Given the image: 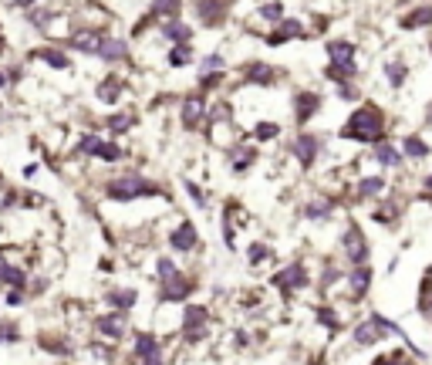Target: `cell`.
Masks as SVG:
<instances>
[{
	"instance_id": "6da1fadb",
	"label": "cell",
	"mask_w": 432,
	"mask_h": 365,
	"mask_svg": "<svg viewBox=\"0 0 432 365\" xmlns=\"http://www.w3.org/2000/svg\"><path fill=\"white\" fill-rule=\"evenodd\" d=\"M105 197L112 200H139V197H162V186L142 179V176H118V179H109L105 183Z\"/></svg>"
},
{
	"instance_id": "7a4b0ae2",
	"label": "cell",
	"mask_w": 432,
	"mask_h": 365,
	"mask_svg": "<svg viewBox=\"0 0 432 365\" xmlns=\"http://www.w3.org/2000/svg\"><path fill=\"white\" fill-rule=\"evenodd\" d=\"M345 135H352V139H365V142L378 139V135H382V112L372 109V105L358 109L352 119H348V125H345Z\"/></svg>"
},
{
	"instance_id": "3957f363",
	"label": "cell",
	"mask_w": 432,
	"mask_h": 365,
	"mask_svg": "<svg viewBox=\"0 0 432 365\" xmlns=\"http://www.w3.org/2000/svg\"><path fill=\"white\" fill-rule=\"evenodd\" d=\"M206 322H209V311L203 305H190L183 311V328H186V342H203L206 338Z\"/></svg>"
},
{
	"instance_id": "277c9868",
	"label": "cell",
	"mask_w": 432,
	"mask_h": 365,
	"mask_svg": "<svg viewBox=\"0 0 432 365\" xmlns=\"http://www.w3.org/2000/svg\"><path fill=\"white\" fill-rule=\"evenodd\" d=\"M132 355H135L139 362H149V365L162 362V342H159L156 335H135V349H132Z\"/></svg>"
},
{
	"instance_id": "5b68a950",
	"label": "cell",
	"mask_w": 432,
	"mask_h": 365,
	"mask_svg": "<svg viewBox=\"0 0 432 365\" xmlns=\"http://www.w3.org/2000/svg\"><path fill=\"white\" fill-rule=\"evenodd\" d=\"M328 54H331V65H334V71H341V75H352V71H354V47H352V44H345V41H334V44L328 47Z\"/></svg>"
},
{
	"instance_id": "8992f818",
	"label": "cell",
	"mask_w": 432,
	"mask_h": 365,
	"mask_svg": "<svg viewBox=\"0 0 432 365\" xmlns=\"http://www.w3.org/2000/svg\"><path fill=\"white\" fill-rule=\"evenodd\" d=\"M169 243L176 247V250H183V254H190V250H196V243H199V234H196V227L190 223V220H183L172 234H169Z\"/></svg>"
},
{
	"instance_id": "52a82bcc",
	"label": "cell",
	"mask_w": 432,
	"mask_h": 365,
	"mask_svg": "<svg viewBox=\"0 0 432 365\" xmlns=\"http://www.w3.org/2000/svg\"><path fill=\"white\" fill-rule=\"evenodd\" d=\"M98 331L105 335V338H112V342H118L125 331H128V324H125V311L118 308L115 315H102L98 318Z\"/></svg>"
},
{
	"instance_id": "ba28073f",
	"label": "cell",
	"mask_w": 432,
	"mask_h": 365,
	"mask_svg": "<svg viewBox=\"0 0 432 365\" xmlns=\"http://www.w3.org/2000/svg\"><path fill=\"white\" fill-rule=\"evenodd\" d=\"M190 287H193L190 278L179 271V274H172V278H166V281H162V298H166V301H183V298L190 294Z\"/></svg>"
},
{
	"instance_id": "9c48e42d",
	"label": "cell",
	"mask_w": 432,
	"mask_h": 365,
	"mask_svg": "<svg viewBox=\"0 0 432 365\" xmlns=\"http://www.w3.org/2000/svg\"><path fill=\"white\" fill-rule=\"evenodd\" d=\"M274 284L280 287V291H294V287H304V284H308V274H304V267H301V264H291L287 271H280V274H277Z\"/></svg>"
},
{
	"instance_id": "30bf717a",
	"label": "cell",
	"mask_w": 432,
	"mask_h": 365,
	"mask_svg": "<svg viewBox=\"0 0 432 365\" xmlns=\"http://www.w3.org/2000/svg\"><path fill=\"white\" fill-rule=\"evenodd\" d=\"M102 34L98 31H91V27H84V31H75L71 34V47H78L84 54H98V47H102Z\"/></svg>"
},
{
	"instance_id": "8fae6325",
	"label": "cell",
	"mask_w": 432,
	"mask_h": 365,
	"mask_svg": "<svg viewBox=\"0 0 432 365\" xmlns=\"http://www.w3.org/2000/svg\"><path fill=\"white\" fill-rule=\"evenodd\" d=\"M162 38L172 41V44H183V41L193 38V27H190V24H183V21H176V17H169V21L162 24Z\"/></svg>"
},
{
	"instance_id": "7c38bea8",
	"label": "cell",
	"mask_w": 432,
	"mask_h": 365,
	"mask_svg": "<svg viewBox=\"0 0 432 365\" xmlns=\"http://www.w3.org/2000/svg\"><path fill=\"white\" fill-rule=\"evenodd\" d=\"M382 328H385L382 318H372V322H365L358 331H354V338H358L361 345H375V342H378V335H382Z\"/></svg>"
},
{
	"instance_id": "4fadbf2b",
	"label": "cell",
	"mask_w": 432,
	"mask_h": 365,
	"mask_svg": "<svg viewBox=\"0 0 432 365\" xmlns=\"http://www.w3.org/2000/svg\"><path fill=\"white\" fill-rule=\"evenodd\" d=\"M98 54H102L105 61H122V58L128 54V47H125V41L105 38V41H102V47H98Z\"/></svg>"
},
{
	"instance_id": "5bb4252c",
	"label": "cell",
	"mask_w": 432,
	"mask_h": 365,
	"mask_svg": "<svg viewBox=\"0 0 432 365\" xmlns=\"http://www.w3.org/2000/svg\"><path fill=\"white\" fill-rule=\"evenodd\" d=\"M196 10L203 24H216V17H223V0H199Z\"/></svg>"
},
{
	"instance_id": "9a60e30c",
	"label": "cell",
	"mask_w": 432,
	"mask_h": 365,
	"mask_svg": "<svg viewBox=\"0 0 432 365\" xmlns=\"http://www.w3.org/2000/svg\"><path fill=\"white\" fill-rule=\"evenodd\" d=\"M203 112H206V105H203L199 95L186 98V102H183V125H196V122L203 119Z\"/></svg>"
},
{
	"instance_id": "2e32d148",
	"label": "cell",
	"mask_w": 432,
	"mask_h": 365,
	"mask_svg": "<svg viewBox=\"0 0 432 365\" xmlns=\"http://www.w3.org/2000/svg\"><path fill=\"white\" fill-rule=\"evenodd\" d=\"M294 153H297V159L304 162V166H311V159H315V153H317V139H311V135H297Z\"/></svg>"
},
{
	"instance_id": "e0dca14e",
	"label": "cell",
	"mask_w": 432,
	"mask_h": 365,
	"mask_svg": "<svg viewBox=\"0 0 432 365\" xmlns=\"http://www.w3.org/2000/svg\"><path fill=\"white\" fill-rule=\"evenodd\" d=\"M169 65H172V68L193 65V47H190V41H183V44H176V47L169 51Z\"/></svg>"
},
{
	"instance_id": "ac0fdd59",
	"label": "cell",
	"mask_w": 432,
	"mask_h": 365,
	"mask_svg": "<svg viewBox=\"0 0 432 365\" xmlns=\"http://www.w3.org/2000/svg\"><path fill=\"white\" fill-rule=\"evenodd\" d=\"M135 301H139V294H135L132 287H118V291L109 294V305H115V308H122V311L135 308Z\"/></svg>"
},
{
	"instance_id": "d6986e66",
	"label": "cell",
	"mask_w": 432,
	"mask_h": 365,
	"mask_svg": "<svg viewBox=\"0 0 432 365\" xmlns=\"http://www.w3.org/2000/svg\"><path fill=\"white\" fill-rule=\"evenodd\" d=\"M34 58L47 61L51 68H68V65H71V61H68V54H65V51H58V47H41V51H34Z\"/></svg>"
},
{
	"instance_id": "ffe728a7",
	"label": "cell",
	"mask_w": 432,
	"mask_h": 365,
	"mask_svg": "<svg viewBox=\"0 0 432 365\" xmlns=\"http://www.w3.org/2000/svg\"><path fill=\"white\" fill-rule=\"evenodd\" d=\"M317 95H311V91H304V95H297V122H308L311 115L317 112Z\"/></svg>"
},
{
	"instance_id": "44dd1931",
	"label": "cell",
	"mask_w": 432,
	"mask_h": 365,
	"mask_svg": "<svg viewBox=\"0 0 432 365\" xmlns=\"http://www.w3.org/2000/svg\"><path fill=\"white\" fill-rule=\"evenodd\" d=\"M0 284H7V287H24V284H27V274H24L21 267H14V264H3V267H0Z\"/></svg>"
},
{
	"instance_id": "7402d4cb",
	"label": "cell",
	"mask_w": 432,
	"mask_h": 365,
	"mask_svg": "<svg viewBox=\"0 0 432 365\" xmlns=\"http://www.w3.org/2000/svg\"><path fill=\"white\" fill-rule=\"evenodd\" d=\"M118 95H122V81L118 78H109L98 85V102H105V105H115Z\"/></svg>"
},
{
	"instance_id": "603a6c76",
	"label": "cell",
	"mask_w": 432,
	"mask_h": 365,
	"mask_svg": "<svg viewBox=\"0 0 432 365\" xmlns=\"http://www.w3.org/2000/svg\"><path fill=\"white\" fill-rule=\"evenodd\" d=\"M345 250H348L352 261H365V243L358 237V230H348V234H345Z\"/></svg>"
},
{
	"instance_id": "cb8c5ba5",
	"label": "cell",
	"mask_w": 432,
	"mask_h": 365,
	"mask_svg": "<svg viewBox=\"0 0 432 365\" xmlns=\"http://www.w3.org/2000/svg\"><path fill=\"white\" fill-rule=\"evenodd\" d=\"M247 75H250L253 85H271V81H274V68H267V65H250Z\"/></svg>"
},
{
	"instance_id": "d4e9b609",
	"label": "cell",
	"mask_w": 432,
	"mask_h": 365,
	"mask_svg": "<svg viewBox=\"0 0 432 365\" xmlns=\"http://www.w3.org/2000/svg\"><path fill=\"white\" fill-rule=\"evenodd\" d=\"M179 3H183V0H156V3H152V14H156V17H176V14H179Z\"/></svg>"
},
{
	"instance_id": "484cf974",
	"label": "cell",
	"mask_w": 432,
	"mask_h": 365,
	"mask_svg": "<svg viewBox=\"0 0 432 365\" xmlns=\"http://www.w3.org/2000/svg\"><path fill=\"white\" fill-rule=\"evenodd\" d=\"M280 24H284V27H280L274 38H271V44H280V41L297 38V34H301V24H297V21H280Z\"/></svg>"
},
{
	"instance_id": "4316f807",
	"label": "cell",
	"mask_w": 432,
	"mask_h": 365,
	"mask_svg": "<svg viewBox=\"0 0 432 365\" xmlns=\"http://www.w3.org/2000/svg\"><path fill=\"white\" fill-rule=\"evenodd\" d=\"M135 125V115L132 112H122V115H109V132H125Z\"/></svg>"
},
{
	"instance_id": "83f0119b",
	"label": "cell",
	"mask_w": 432,
	"mask_h": 365,
	"mask_svg": "<svg viewBox=\"0 0 432 365\" xmlns=\"http://www.w3.org/2000/svg\"><path fill=\"white\" fill-rule=\"evenodd\" d=\"M98 149H102V139H98L95 132H88V135L81 139V146H78V156H98Z\"/></svg>"
},
{
	"instance_id": "f1b7e54d",
	"label": "cell",
	"mask_w": 432,
	"mask_h": 365,
	"mask_svg": "<svg viewBox=\"0 0 432 365\" xmlns=\"http://www.w3.org/2000/svg\"><path fill=\"white\" fill-rule=\"evenodd\" d=\"M156 274H159V281H166V278L179 274V267H176V261H169V257H159V261H156Z\"/></svg>"
},
{
	"instance_id": "f546056e",
	"label": "cell",
	"mask_w": 432,
	"mask_h": 365,
	"mask_svg": "<svg viewBox=\"0 0 432 365\" xmlns=\"http://www.w3.org/2000/svg\"><path fill=\"white\" fill-rule=\"evenodd\" d=\"M368 281H372V271H368V267H358V271L352 274V291L354 294H361V291L368 287Z\"/></svg>"
},
{
	"instance_id": "4dcf8cb0",
	"label": "cell",
	"mask_w": 432,
	"mask_h": 365,
	"mask_svg": "<svg viewBox=\"0 0 432 365\" xmlns=\"http://www.w3.org/2000/svg\"><path fill=\"white\" fill-rule=\"evenodd\" d=\"M98 159H102V162H118V159H122V149H118L115 142H102Z\"/></svg>"
},
{
	"instance_id": "1f68e13d",
	"label": "cell",
	"mask_w": 432,
	"mask_h": 365,
	"mask_svg": "<svg viewBox=\"0 0 432 365\" xmlns=\"http://www.w3.org/2000/svg\"><path fill=\"white\" fill-rule=\"evenodd\" d=\"M432 21V7H422V10H416L409 21H405V27H422V24H429Z\"/></svg>"
},
{
	"instance_id": "d6a6232c",
	"label": "cell",
	"mask_w": 432,
	"mask_h": 365,
	"mask_svg": "<svg viewBox=\"0 0 432 365\" xmlns=\"http://www.w3.org/2000/svg\"><path fill=\"white\" fill-rule=\"evenodd\" d=\"M378 162H382V166H395V162H398V153H395L392 146H378Z\"/></svg>"
},
{
	"instance_id": "836d02e7",
	"label": "cell",
	"mask_w": 432,
	"mask_h": 365,
	"mask_svg": "<svg viewBox=\"0 0 432 365\" xmlns=\"http://www.w3.org/2000/svg\"><path fill=\"white\" fill-rule=\"evenodd\" d=\"M405 153H409V156H416V159H419V156H426V153H429V149H426V142H419V139H409V142H405Z\"/></svg>"
},
{
	"instance_id": "e575fe53",
	"label": "cell",
	"mask_w": 432,
	"mask_h": 365,
	"mask_svg": "<svg viewBox=\"0 0 432 365\" xmlns=\"http://www.w3.org/2000/svg\"><path fill=\"white\" fill-rule=\"evenodd\" d=\"M382 186H385L382 179H365V183H361V193H365V197H378Z\"/></svg>"
},
{
	"instance_id": "d590c367",
	"label": "cell",
	"mask_w": 432,
	"mask_h": 365,
	"mask_svg": "<svg viewBox=\"0 0 432 365\" xmlns=\"http://www.w3.org/2000/svg\"><path fill=\"white\" fill-rule=\"evenodd\" d=\"M253 159H257V153H253V149H243V153H236L234 169H247V166H250Z\"/></svg>"
},
{
	"instance_id": "8d00e7d4",
	"label": "cell",
	"mask_w": 432,
	"mask_h": 365,
	"mask_svg": "<svg viewBox=\"0 0 432 365\" xmlns=\"http://www.w3.org/2000/svg\"><path fill=\"white\" fill-rule=\"evenodd\" d=\"M220 68H223V58H220V54L203 58V75H206V71H220Z\"/></svg>"
},
{
	"instance_id": "74e56055",
	"label": "cell",
	"mask_w": 432,
	"mask_h": 365,
	"mask_svg": "<svg viewBox=\"0 0 432 365\" xmlns=\"http://www.w3.org/2000/svg\"><path fill=\"white\" fill-rule=\"evenodd\" d=\"M274 135H277L274 122H260V125H257V139H274Z\"/></svg>"
},
{
	"instance_id": "f35d334b",
	"label": "cell",
	"mask_w": 432,
	"mask_h": 365,
	"mask_svg": "<svg viewBox=\"0 0 432 365\" xmlns=\"http://www.w3.org/2000/svg\"><path fill=\"white\" fill-rule=\"evenodd\" d=\"M0 342H17V328L10 322H0Z\"/></svg>"
},
{
	"instance_id": "ab89813d",
	"label": "cell",
	"mask_w": 432,
	"mask_h": 365,
	"mask_svg": "<svg viewBox=\"0 0 432 365\" xmlns=\"http://www.w3.org/2000/svg\"><path fill=\"white\" fill-rule=\"evenodd\" d=\"M260 17H267V21H277V17H280V3H267V7H260Z\"/></svg>"
},
{
	"instance_id": "60d3db41",
	"label": "cell",
	"mask_w": 432,
	"mask_h": 365,
	"mask_svg": "<svg viewBox=\"0 0 432 365\" xmlns=\"http://www.w3.org/2000/svg\"><path fill=\"white\" fill-rule=\"evenodd\" d=\"M267 254H271V250H267L264 243H257V247H250V261H253V264H257V261H264Z\"/></svg>"
},
{
	"instance_id": "b9f144b4",
	"label": "cell",
	"mask_w": 432,
	"mask_h": 365,
	"mask_svg": "<svg viewBox=\"0 0 432 365\" xmlns=\"http://www.w3.org/2000/svg\"><path fill=\"white\" fill-rule=\"evenodd\" d=\"M7 305H24V287H10V294H7Z\"/></svg>"
},
{
	"instance_id": "7bdbcfd3",
	"label": "cell",
	"mask_w": 432,
	"mask_h": 365,
	"mask_svg": "<svg viewBox=\"0 0 432 365\" xmlns=\"http://www.w3.org/2000/svg\"><path fill=\"white\" fill-rule=\"evenodd\" d=\"M324 213H328V203H311V206H308V217H324Z\"/></svg>"
},
{
	"instance_id": "ee69618b",
	"label": "cell",
	"mask_w": 432,
	"mask_h": 365,
	"mask_svg": "<svg viewBox=\"0 0 432 365\" xmlns=\"http://www.w3.org/2000/svg\"><path fill=\"white\" fill-rule=\"evenodd\" d=\"M389 78H392V85L402 81V65H389Z\"/></svg>"
},
{
	"instance_id": "f6af8a7d",
	"label": "cell",
	"mask_w": 432,
	"mask_h": 365,
	"mask_svg": "<svg viewBox=\"0 0 432 365\" xmlns=\"http://www.w3.org/2000/svg\"><path fill=\"white\" fill-rule=\"evenodd\" d=\"M186 193H190V197H193L196 203H203V193H199V186H196V183H186Z\"/></svg>"
},
{
	"instance_id": "bcb514c9",
	"label": "cell",
	"mask_w": 432,
	"mask_h": 365,
	"mask_svg": "<svg viewBox=\"0 0 432 365\" xmlns=\"http://www.w3.org/2000/svg\"><path fill=\"white\" fill-rule=\"evenodd\" d=\"M17 3H21V7H34L38 0H17Z\"/></svg>"
},
{
	"instance_id": "7dc6e473",
	"label": "cell",
	"mask_w": 432,
	"mask_h": 365,
	"mask_svg": "<svg viewBox=\"0 0 432 365\" xmlns=\"http://www.w3.org/2000/svg\"><path fill=\"white\" fill-rule=\"evenodd\" d=\"M3 85H7V75H3V71H0V88H3Z\"/></svg>"
},
{
	"instance_id": "c3c4849f",
	"label": "cell",
	"mask_w": 432,
	"mask_h": 365,
	"mask_svg": "<svg viewBox=\"0 0 432 365\" xmlns=\"http://www.w3.org/2000/svg\"><path fill=\"white\" fill-rule=\"evenodd\" d=\"M429 190H432V176H429Z\"/></svg>"
}]
</instances>
